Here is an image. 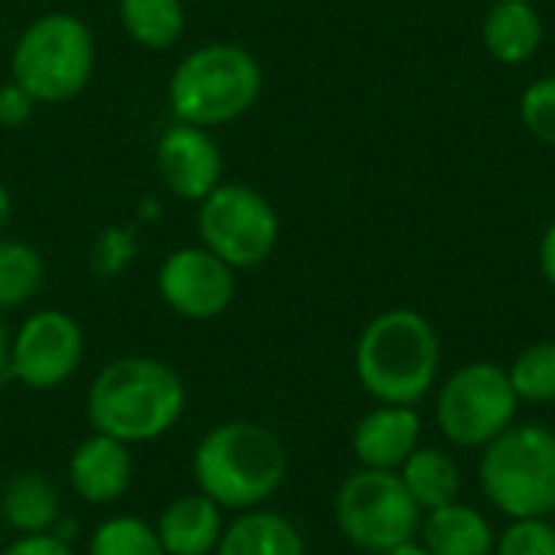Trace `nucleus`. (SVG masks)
I'll list each match as a JSON object with an SVG mask.
<instances>
[{
	"mask_svg": "<svg viewBox=\"0 0 555 555\" xmlns=\"http://www.w3.org/2000/svg\"><path fill=\"white\" fill-rule=\"evenodd\" d=\"M185 384L166 361L127 354L91 377L85 416L91 433H104L133 449L169 436L185 413Z\"/></svg>",
	"mask_w": 555,
	"mask_h": 555,
	"instance_id": "1",
	"label": "nucleus"
},
{
	"mask_svg": "<svg viewBox=\"0 0 555 555\" xmlns=\"http://www.w3.org/2000/svg\"><path fill=\"white\" fill-rule=\"evenodd\" d=\"M286 472L289 459L280 436L250 420L211 426L192 452L195 491L231 514L263 507L283 488Z\"/></svg>",
	"mask_w": 555,
	"mask_h": 555,
	"instance_id": "2",
	"label": "nucleus"
},
{
	"mask_svg": "<svg viewBox=\"0 0 555 555\" xmlns=\"http://www.w3.org/2000/svg\"><path fill=\"white\" fill-rule=\"evenodd\" d=\"M442 345L433 322L416 309H387L374 315L354 345V374L361 387L390 406H416L436 384Z\"/></svg>",
	"mask_w": 555,
	"mask_h": 555,
	"instance_id": "3",
	"label": "nucleus"
},
{
	"mask_svg": "<svg viewBox=\"0 0 555 555\" xmlns=\"http://www.w3.org/2000/svg\"><path fill=\"white\" fill-rule=\"evenodd\" d=\"M263 94V65L247 46L208 42L179 59L169 75L166 101L172 120L205 130L241 120Z\"/></svg>",
	"mask_w": 555,
	"mask_h": 555,
	"instance_id": "4",
	"label": "nucleus"
},
{
	"mask_svg": "<svg viewBox=\"0 0 555 555\" xmlns=\"http://www.w3.org/2000/svg\"><path fill=\"white\" fill-rule=\"evenodd\" d=\"M98 49L91 26L65 10L36 16L10 49V81L36 104H68L94 75Z\"/></svg>",
	"mask_w": 555,
	"mask_h": 555,
	"instance_id": "5",
	"label": "nucleus"
},
{
	"mask_svg": "<svg viewBox=\"0 0 555 555\" xmlns=\"http://www.w3.org/2000/svg\"><path fill=\"white\" fill-rule=\"evenodd\" d=\"M481 491L511 520L550 517L555 507V433L540 423L507 426L485 446Z\"/></svg>",
	"mask_w": 555,
	"mask_h": 555,
	"instance_id": "6",
	"label": "nucleus"
},
{
	"mask_svg": "<svg viewBox=\"0 0 555 555\" xmlns=\"http://www.w3.org/2000/svg\"><path fill=\"white\" fill-rule=\"evenodd\" d=\"M335 524L351 546L384 555L420 537L423 511L397 472L358 468L341 481L335 494Z\"/></svg>",
	"mask_w": 555,
	"mask_h": 555,
	"instance_id": "7",
	"label": "nucleus"
},
{
	"mask_svg": "<svg viewBox=\"0 0 555 555\" xmlns=\"http://www.w3.org/2000/svg\"><path fill=\"white\" fill-rule=\"evenodd\" d=\"M198 244L221 257L234 273L270 260L280 244V215L263 192L247 182H221L198 202Z\"/></svg>",
	"mask_w": 555,
	"mask_h": 555,
	"instance_id": "8",
	"label": "nucleus"
},
{
	"mask_svg": "<svg viewBox=\"0 0 555 555\" xmlns=\"http://www.w3.org/2000/svg\"><path fill=\"white\" fill-rule=\"evenodd\" d=\"M517 393L501 364L475 361L459 367L436 397V426L459 449H485L517 416Z\"/></svg>",
	"mask_w": 555,
	"mask_h": 555,
	"instance_id": "9",
	"label": "nucleus"
},
{
	"mask_svg": "<svg viewBox=\"0 0 555 555\" xmlns=\"http://www.w3.org/2000/svg\"><path fill=\"white\" fill-rule=\"evenodd\" d=\"M85 361V332L65 309H39L20 322L10 345V380L26 390H59Z\"/></svg>",
	"mask_w": 555,
	"mask_h": 555,
	"instance_id": "10",
	"label": "nucleus"
},
{
	"mask_svg": "<svg viewBox=\"0 0 555 555\" xmlns=\"http://www.w3.org/2000/svg\"><path fill=\"white\" fill-rule=\"evenodd\" d=\"M156 289L166 309L189 322H211L224 315L237 296V273L208 247H176L156 273Z\"/></svg>",
	"mask_w": 555,
	"mask_h": 555,
	"instance_id": "11",
	"label": "nucleus"
},
{
	"mask_svg": "<svg viewBox=\"0 0 555 555\" xmlns=\"http://www.w3.org/2000/svg\"><path fill=\"white\" fill-rule=\"evenodd\" d=\"M156 172L182 202H202L224 182V156L211 130L172 120L156 140Z\"/></svg>",
	"mask_w": 555,
	"mask_h": 555,
	"instance_id": "12",
	"label": "nucleus"
},
{
	"mask_svg": "<svg viewBox=\"0 0 555 555\" xmlns=\"http://www.w3.org/2000/svg\"><path fill=\"white\" fill-rule=\"evenodd\" d=\"M65 478L78 501L91 507H111L133 485V449L104 433H88L72 449Z\"/></svg>",
	"mask_w": 555,
	"mask_h": 555,
	"instance_id": "13",
	"label": "nucleus"
},
{
	"mask_svg": "<svg viewBox=\"0 0 555 555\" xmlns=\"http://www.w3.org/2000/svg\"><path fill=\"white\" fill-rule=\"evenodd\" d=\"M423 433V420L416 406H390L377 403L351 433V452L361 468L374 472H400V465L416 452Z\"/></svg>",
	"mask_w": 555,
	"mask_h": 555,
	"instance_id": "14",
	"label": "nucleus"
},
{
	"mask_svg": "<svg viewBox=\"0 0 555 555\" xmlns=\"http://www.w3.org/2000/svg\"><path fill=\"white\" fill-rule=\"evenodd\" d=\"M224 524H228L224 511L202 491H192V494L172 498L159 511L153 530L166 555H215Z\"/></svg>",
	"mask_w": 555,
	"mask_h": 555,
	"instance_id": "15",
	"label": "nucleus"
},
{
	"mask_svg": "<svg viewBox=\"0 0 555 555\" xmlns=\"http://www.w3.org/2000/svg\"><path fill=\"white\" fill-rule=\"evenodd\" d=\"M481 42L501 65H524L543 42V16L533 0H494L481 23Z\"/></svg>",
	"mask_w": 555,
	"mask_h": 555,
	"instance_id": "16",
	"label": "nucleus"
},
{
	"mask_svg": "<svg viewBox=\"0 0 555 555\" xmlns=\"http://www.w3.org/2000/svg\"><path fill=\"white\" fill-rule=\"evenodd\" d=\"M215 555H306V540L289 517L257 507L224 524Z\"/></svg>",
	"mask_w": 555,
	"mask_h": 555,
	"instance_id": "17",
	"label": "nucleus"
},
{
	"mask_svg": "<svg viewBox=\"0 0 555 555\" xmlns=\"http://www.w3.org/2000/svg\"><path fill=\"white\" fill-rule=\"evenodd\" d=\"M0 517L16 537L49 533L62 517L59 488L42 472H20L0 491Z\"/></svg>",
	"mask_w": 555,
	"mask_h": 555,
	"instance_id": "18",
	"label": "nucleus"
},
{
	"mask_svg": "<svg viewBox=\"0 0 555 555\" xmlns=\"http://www.w3.org/2000/svg\"><path fill=\"white\" fill-rule=\"evenodd\" d=\"M420 543L433 555H491L494 553V530L488 517L465 504H449L429 511L420 527Z\"/></svg>",
	"mask_w": 555,
	"mask_h": 555,
	"instance_id": "19",
	"label": "nucleus"
},
{
	"mask_svg": "<svg viewBox=\"0 0 555 555\" xmlns=\"http://www.w3.org/2000/svg\"><path fill=\"white\" fill-rule=\"evenodd\" d=\"M403 478V488L410 491V498L416 501V507L423 514L449 507L459 501L462 491V472L455 465V459L442 449L433 446H416V452L400 465L397 472Z\"/></svg>",
	"mask_w": 555,
	"mask_h": 555,
	"instance_id": "20",
	"label": "nucleus"
},
{
	"mask_svg": "<svg viewBox=\"0 0 555 555\" xmlns=\"http://www.w3.org/2000/svg\"><path fill=\"white\" fill-rule=\"evenodd\" d=\"M124 33L143 49H172L185 33L182 0H117Z\"/></svg>",
	"mask_w": 555,
	"mask_h": 555,
	"instance_id": "21",
	"label": "nucleus"
},
{
	"mask_svg": "<svg viewBox=\"0 0 555 555\" xmlns=\"http://www.w3.org/2000/svg\"><path fill=\"white\" fill-rule=\"evenodd\" d=\"M46 280L42 254L16 237H0V312L26 306Z\"/></svg>",
	"mask_w": 555,
	"mask_h": 555,
	"instance_id": "22",
	"label": "nucleus"
},
{
	"mask_svg": "<svg viewBox=\"0 0 555 555\" xmlns=\"http://www.w3.org/2000/svg\"><path fill=\"white\" fill-rule=\"evenodd\" d=\"M85 555H166V550L150 520L114 514L91 530Z\"/></svg>",
	"mask_w": 555,
	"mask_h": 555,
	"instance_id": "23",
	"label": "nucleus"
},
{
	"mask_svg": "<svg viewBox=\"0 0 555 555\" xmlns=\"http://www.w3.org/2000/svg\"><path fill=\"white\" fill-rule=\"evenodd\" d=\"M520 403H555V341H537L524 348L507 371Z\"/></svg>",
	"mask_w": 555,
	"mask_h": 555,
	"instance_id": "24",
	"label": "nucleus"
},
{
	"mask_svg": "<svg viewBox=\"0 0 555 555\" xmlns=\"http://www.w3.org/2000/svg\"><path fill=\"white\" fill-rule=\"evenodd\" d=\"M520 120L540 143L555 146V75H540L524 88Z\"/></svg>",
	"mask_w": 555,
	"mask_h": 555,
	"instance_id": "25",
	"label": "nucleus"
},
{
	"mask_svg": "<svg viewBox=\"0 0 555 555\" xmlns=\"http://www.w3.org/2000/svg\"><path fill=\"white\" fill-rule=\"evenodd\" d=\"M491 555H555V527L546 517L514 520L494 540Z\"/></svg>",
	"mask_w": 555,
	"mask_h": 555,
	"instance_id": "26",
	"label": "nucleus"
},
{
	"mask_svg": "<svg viewBox=\"0 0 555 555\" xmlns=\"http://www.w3.org/2000/svg\"><path fill=\"white\" fill-rule=\"evenodd\" d=\"M130 257H133V241L117 231H104L94 247V270L101 276H114L130 263Z\"/></svg>",
	"mask_w": 555,
	"mask_h": 555,
	"instance_id": "27",
	"label": "nucleus"
},
{
	"mask_svg": "<svg viewBox=\"0 0 555 555\" xmlns=\"http://www.w3.org/2000/svg\"><path fill=\"white\" fill-rule=\"evenodd\" d=\"M33 114H36V101L16 81L0 85V127L3 130H20L23 124L33 120Z\"/></svg>",
	"mask_w": 555,
	"mask_h": 555,
	"instance_id": "28",
	"label": "nucleus"
},
{
	"mask_svg": "<svg viewBox=\"0 0 555 555\" xmlns=\"http://www.w3.org/2000/svg\"><path fill=\"white\" fill-rule=\"evenodd\" d=\"M0 555H78L75 546L55 540L52 533H36V537H16L3 546Z\"/></svg>",
	"mask_w": 555,
	"mask_h": 555,
	"instance_id": "29",
	"label": "nucleus"
},
{
	"mask_svg": "<svg viewBox=\"0 0 555 555\" xmlns=\"http://www.w3.org/2000/svg\"><path fill=\"white\" fill-rule=\"evenodd\" d=\"M540 270H543L546 283L555 289V221L540 237Z\"/></svg>",
	"mask_w": 555,
	"mask_h": 555,
	"instance_id": "30",
	"label": "nucleus"
},
{
	"mask_svg": "<svg viewBox=\"0 0 555 555\" xmlns=\"http://www.w3.org/2000/svg\"><path fill=\"white\" fill-rule=\"evenodd\" d=\"M49 533H52L55 540H62V543L75 546V537H78V520H72V517H65V514H62V517L55 520V527H52Z\"/></svg>",
	"mask_w": 555,
	"mask_h": 555,
	"instance_id": "31",
	"label": "nucleus"
},
{
	"mask_svg": "<svg viewBox=\"0 0 555 555\" xmlns=\"http://www.w3.org/2000/svg\"><path fill=\"white\" fill-rule=\"evenodd\" d=\"M10 345H13V335L7 332V325L0 319V384L10 380Z\"/></svg>",
	"mask_w": 555,
	"mask_h": 555,
	"instance_id": "32",
	"label": "nucleus"
},
{
	"mask_svg": "<svg viewBox=\"0 0 555 555\" xmlns=\"http://www.w3.org/2000/svg\"><path fill=\"white\" fill-rule=\"evenodd\" d=\"M10 221H13V198H10V192H7V185L0 182V237L7 234V228H10Z\"/></svg>",
	"mask_w": 555,
	"mask_h": 555,
	"instance_id": "33",
	"label": "nucleus"
},
{
	"mask_svg": "<svg viewBox=\"0 0 555 555\" xmlns=\"http://www.w3.org/2000/svg\"><path fill=\"white\" fill-rule=\"evenodd\" d=\"M384 555H433L423 543H416V540H410V543H400V546H393L390 553Z\"/></svg>",
	"mask_w": 555,
	"mask_h": 555,
	"instance_id": "34",
	"label": "nucleus"
},
{
	"mask_svg": "<svg viewBox=\"0 0 555 555\" xmlns=\"http://www.w3.org/2000/svg\"><path fill=\"white\" fill-rule=\"evenodd\" d=\"M550 524H553V527H555V507H553V514H550Z\"/></svg>",
	"mask_w": 555,
	"mask_h": 555,
	"instance_id": "35",
	"label": "nucleus"
},
{
	"mask_svg": "<svg viewBox=\"0 0 555 555\" xmlns=\"http://www.w3.org/2000/svg\"><path fill=\"white\" fill-rule=\"evenodd\" d=\"M0 524H3V517H0Z\"/></svg>",
	"mask_w": 555,
	"mask_h": 555,
	"instance_id": "36",
	"label": "nucleus"
}]
</instances>
